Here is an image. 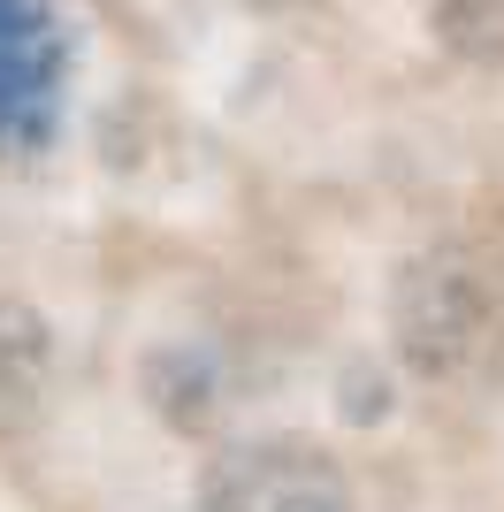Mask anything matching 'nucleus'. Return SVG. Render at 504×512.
Instances as JSON below:
<instances>
[{
	"label": "nucleus",
	"mask_w": 504,
	"mask_h": 512,
	"mask_svg": "<svg viewBox=\"0 0 504 512\" xmlns=\"http://www.w3.org/2000/svg\"><path fill=\"white\" fill-rule=\"evenodd\" d=\"M436 39L459 62H504V0H436Z\"/></svg>",
	"instance_id": "nucleus-5"
},
{
	"label": "nucleus",
	"mask_w": 504,
	"mask_h": 512,
	"mask_svg": "<svg viewBox=\"0 0 504 512\" xmlns=\"http://www.w3.org/2000/svg\"><path fill=\"white\" fill-rule=\"evenodd\" d=\"M138 383L176 436H207L222 413V375H214V352H199V344H153Z\"/></svg>",
	"instance_id": "nucleus-3"
},
{
	"label": "nucleus",
	"mask_w": 504,
	"mask_h": 512,
	"mask_svg": "<svg viewBox=\"0 0 504 512\" xmlns=\"http://www.w3.org/2000/svg\"><path fill=\"white\" fill-rule=\"evenodd\" d=\"M199 512H352V490L314 444H245L214 459Z\"/></svg>",
	"instance_id": "nucleus-2"
},
{
	"label": "nucleus",
	"mask_w": 504,
	"mask_h": 512,
	"mask_svg": "<svg viewBox=\"0 0 504 512\" xmlns=\"http://www.w3.org/2000/svg\"><path fill=\"white\" fill-rule=\"evenodd\" d=\"M245 8H275V0H245Z\"/></svg>",
	"instance_id": "nucleus-7"
},
{
	"label": "nucleus",
	"mask_w": 504,
	"mask_h": 512,
	"mask_svg": "<svg viewBox=\"0 0 504 512\" xmlns=\"http://www.w3.org/2000/svg\"><path fill=\"white\" fill-rule=\"evenodd\" d=\"M39 367H46V321H39V306L16 299V291H0V398L31 390Z\"/></svg>",
	"instance_id": "nucleus-4"
},
{
	"label": "nucleus",
	"mask_w": 504,
	"mask_h": 512,
	"mask_svg": "<svg viewBox=\"0 0 504 512\" xmlns=\"http://www.w3.org/2000/svg\"><path fill=\"white\" fill-rule=\"evenodd\" d=\"M390 337H398V360L428 383L466 375L497 337V283L482 276V260L459 245L413 253L390 283Z\"/></svg>",
	"instance_id": "nucleus-1"
},
{
	"label": "nucleus",
	"mask_w": 504,
	"mask_h": 512,
	"mask_svg": "<svg viewBox=\"0 0 504 512\" xmlns=\"http://www.w3.org/2000/svg\"><path fill=\"white\" fill-rule=\"evenodd\" d=\"M336 413H344L352 428L390 421V375L367 367V360H352V367H344V383H336Z\"/></svg>",
	"instance_id": "nucleus-6"
}]
</instances>
